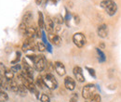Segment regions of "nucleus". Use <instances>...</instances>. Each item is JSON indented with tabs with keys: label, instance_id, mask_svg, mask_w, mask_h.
I'll list each match as a JSON object with an SVG mask.
<instances>
[{
	"label": "nucleus",
	"instance_id": "obj_1",
	"mask_svg": "<svg viewBox=\"0 0 121 102\" xmlns=\"http://www.w3.org/2000/svg\"><path fill=\"white\" fill-rule=\"evenodd\" d=\"M100 5L109 16H114L117 11V5L114 0H103Z\"/></svg>",
	"mask_w": 121,
	"mask_h": 102
},
{
	"label": "nucleus",
	"instance_id": "obj_2",
	"mask_svg": "<svg viewBox=\"0 0 121 102\" xmlns=\"http://www.w3.org/2000/svg\"><path fill=\"white\" fill-rule=\"evenodd\" d=\"M44 82H45L46 86L50 89V90H54L58 87V82L55 79V77L51 74V73H46L43 76Z\"/></svg>",
	"mask_w": 121,
	"mask_h": 102
},
{
	"label": "nucleus",
	"instance_id": "obj_3",
	"mask_svg": "<svg viewBox=\"0 0 121 102\" xmlns=\"http://www.w3.org/2000/svg\"><path fill=\"white\" fill-rule=\"evenodd\" d=\"M34 66L37 72H43L47 66V60H46L45 57L43 55H37L35 62H34Z\"/></svg>",
	"mask_w": 121,
	"mask_h": 102
},
{
	"label": "nucleus",
	"instance_id": "obj_4",
	"mask_svg": "<svg viewBox=\"0 0 121 102\" xmlns=\"http://www.w3.org/2000/svg\"><path fill=\"white\" fill-rule=\"evenodd\" d=\"M95 91H96V86L94 85H92V84L86 85L82 89V97L85 99H90L95 94Z\"/></svg>",
	"mask_w": 121,
	"mask_h": 102
},
{
	"label": "nucleus",
	"instance_id": "obj_5",
	"mask_svg": "<svg viewBox=\"0 0 121 102\" xmlns=\"http://www.w3.org/2000/svg\"><path fill=\"white\" fill-rule=\"evenodd\" d=\"M73 42L77 47H83L86 44V37L82 33H76L73 35Z\"/></svg>",
	"mask_w": 121,
	"mask_h": 102
},
{
	"label": "nucleus",
	"instance_id": "obj_6",
	"mask_svg": "<svg viewBox=\"0 0 121 102\" xmlns=\"http://www.w3.org/2000/svg\"><path fill=\"white\" fill-rule=\"evenodd\" d=\"M73 73L76 77V79L79 83H84L85 82V77L83 74V71L79 66H75L73 69Z\"/></svg>",
	"mask_w": 121,
	"mask_h": 102
},
{
	"label": "nucleus",
	"instance_id": "obj_7",
	"mask_svg": "<svg viewBox=\"0 0 121 102\" xmlns=\"http://www.w3.org/2000/svg\"><path fill=\"white\" fill-rule=\"evenodd\" d=\"M45 29L48 33H53L54 32V21L49 16H47L45 19Z\"/></svg>",
	"mask_w": 121,
	"mask_h": 102
},
{
	"label": "nucleus",
	"instance_id": "obj_8",
	"mask_svg": "<svg viewBox=\"0 0 121 102\" xmlns=\"http://www.w3.org/2000/svg\"><path fill=\"white\" fill-rule=\"evenodd\" d=\"M64 86L67 90H70V91H73L75 88H76V82L75 80L70 77V76H66L65 79H64Z\"/></svg>",
	"mask_w": 121,
	"mask_h": 102
},
{
	"label": "nucleus",
	"instance_id": "obj_9",
	"mask_svg": "<svg viewBox=\"0 0 121 102\" xmlns=\"http://www.w3.org/2000/svg\"><path fill=\"white\" fill-rule=\"evenodd\" d=\"M54 70L56 71V73H58V75H60V76H63L66 73L65 67L60 61H56L54 63Z\"/></svg>",
	"mask_w": 121,
	"mask_h": 102
},
{
	"label": "nucleus",
	"instance_id": "obj_10",
	"mask_svg": "<svg viewBox=\"0 0 121 102\" xmlns=\"http://www.w3.org/2000/svg\"><path fill=\"white\" fill-rule=\"evenodd\" d=\"M97 33H98V35H99L100 37H102V38L107 37L108 30H107L106 24H101V25H99V27L97 28Z\"/></svg>",
	"mask_w": 121,
	"mask_h": 102
},
{
	"label": "nucleus",
	"instance_id": "obj_11",
	"mask_svg": "<svg viewBox=\"0 0 121 102\" xmlns=\"http://www.w3.org/2000/svg\"><path fill=\"white\" fill-rule=\"evenodd\" d=\"M48 39L49 41L55 45H60L61 44V38H60V35L58 34H55V33H49L48 34Z\"/></svg>",
	"mask_w": 121,
	"mask_h": 102
},
{
	"label": "nucleus",
	"instance_id": "obj_12",
	"mask_svg": "<svg viewBox=\"0 0 121 102\" xmlns=\"http://www.w3.org/2000/svg\"><path fill=\"white\" fill-rule=\"evenodd\" d=\"M36 33H37V29L34 26H31V25H28L27 27V30H26V33L25 35L29 38H34L36 36Z\"/></svg>",
	"mask_w": 121,
	"mask_h": 102
},
{
	"label": "nucleus",
	"instance_id": "obj_13",
	"mask_svg": "<svg viewBox=\"0 0 121 102\" xmlns=\"http://www.w3.org/2000/svg\"><path fill=\"white\" fill-rule=\"evenodd\" d=\"M32 20H33V14H32V12L31 11H26L24 13V15L22 16V22L29 25L30 22L32 21Z\"/></svg>",
	"mask_w": 121,
	"mask_h": 102
},
{
	"label": "nucleus",
	"instance_id": "obj_14",
	"mask_svg": "<svg viewBox=\"0 0 121 102\" xmlns=\"http://www.w3.org/2000/svg\"><path fill=\"white\" fill-rule=\"evenodd\" d=\"M9 88L11 91L18 93V90H19V84H18L16 81H14V80L9 81Z\"/></svg>",
	"mask_w": 121,
	"mask_h": 102
},
{
	"label": "nucleus",
	"instance_id": "obj_15",
	"mask_svg": "<svg viewBox=\"0 0 121 102\" xmlns=\"http://www.w3.org/2000/svg\"><path fill=\"white\" fill-rule=\"evenodd\" d=\"M27 92H28V89L25 87L24 85L22 84H19V90H18V94L22 97H25L27 95Z\"/></svg>",
	"mask_w": 121,
	"mask_h": 102
},
{
	"label": "nucleus",
	"instance_id": "obj_16",
	"mask_svg": "<svg viewBox=\"0 0 121 102\" xmlns=\"http://www.w3.org/2000/svg\"><path fill=\"white\" fill-rule=\"evenodd\" d=\"M38 27L39 29L45 28V20L41 11H38Z\"/></svg>",
	"mask_w": 121,
	"mask_h": 102
},
{
	"label": "nucleus",
	"instance_id": "obj_17",
	"mask_svg": "<svg viewBox=\"0 0 121 102\" xmlns=\"http://www.w3.org/2000/svg\"><path fill=\"white\" fill-rule=\"evenodd\" d=\"M4 77H5V79H7V81H11V80H13L14 73L11 70H7L6 73H5Z\"/></svg>",
	"mask_w": 121,
	"mask_h": 102
},
{
	"label": "nucleus",
	"instance_id": "obj_18",
	"mask_svg": "<svg viewBox=\"0 0 121 102\" xmlns=\"http://www.w3.org/2000/svg\"><path fill=\"white\" fill-rule=\"evenodd\" d=\"M53 21H54V24H58V25H61L63 22H64V19L60 16V15H57L54 17L53 19Z\"/></svg>",
	"mask_w": 121,
	"mask_h": 102
},
{
	"label": "nucleus",
	"instance_id": "obj_19",
	"mask_svg": "<svg viewBox=\"0 0 121 102\" xmlns=\"http://www.w3.org/2000/svg\"><path fill=\"white\" fill-rule=\"evenodd\" d=\"M27 27H28V25H27V24H25V23H23V22H21V24L19 25V32H20L22 34L25 35Z\"/></svg>",
	"mask_w": 121,
	"mask_h": 102
},
{
	"label": "nucleus",
	"instance_id": "obj_20",
	"mask_svg": "<svg viewBox=\"0 0 121 102\" xmlns=\"http://www.w3.org/2000/svg\"><path fill=\"white\" fill-rule=\"evenodd\" d=\"M96 50H97V53H98V55H99V61H100V62H104L106 59L104 53L100 48H96Z\"/></svg>",
	"mask_w": 121,
	"mask_h": 102
},
{
	"label": "nucleus",
	"instance_id": "obj_21",
	"mask_svg": "<svg viewBox=\"0 0 121 102\" xmlns=\"http://www.w3.org/2000/svg\"><path fill=\"white\" fill-rule=\"evenodd\" d=\"M36 85H37L40 88H44L46 86L44 79H43L42 76H38V77L36 78Z\"/></svg>",
	"mask_w": 121,
	"mask_h": 102
},
{
	"label": "nucleus",
	"instance_id": "obj_22",
	"mask_svg": "<svg viewBox=\"0 0 121 102\" xmlns=\"http://www.w3.org/2000/svg\"><path fill=\"white\" fill-rule=\"evenodd\" d=\"M9 100V96L6 92L0 91V102H8Z\"/></svg>",
	"mask_w": 121,
	"mask_h": 102
},
{
	"label": "nucleus",
	"instance_id": "obj_23",
	"mask_svg": "<svg viewBox=\"0 0 121 102\" xmlns=\"http://www.w3.org/2000/svg\"><path fill=\"white\" fill-rule=\"evenodd\" d=\"M90 100H91V102H101L102 101V98H101V96L99 94H96L95 93L91 98H90Z\"/></svg>",
	"mask_w": 121,
	"mask_h": 102
},
{
	"label": "nucleus",
	"instance_id": "obj_24",
	"mask_svg": "<svg viewBox=\"0 0 121 102\" xmlns=\"http://www.w3.org/2000/svg\"><path fill=\"white\" fill-rule=\"evenodd\" d=\"M36 45H37V50H39L40 52H44L46 49H47L46 44H44L43 42H37Z\"/></svg>",
	"mask_w": 121,
	"mask_h": 102
},
{
	"label": "nucleus",
	"instance_id": "obj_25",
	"mask_svg": "<svg viewBox=\"0 0 121 102\" xmlns=\"http://www.w3.org/2000/svg\"><path fill=\"white\" fill-rule=\"evenodd\" d=\"M39 99H40L41 102H50L49 97H48V95H46V94H42V95L39 97Z\"/></svg>",
	"mask_w": 121,
	"mask_h": 102
},
{
	"label": "nucleus",
	"instance_id": "obj_26",
	"mask_svg": "<svg viewBox=\"0 0 121 102\" xmlns=\"http://www.w3.org/2000/svg\"><path fill=\"white\" fill-rule=\"evenodd\" d=\"M13 73H18V72H20L21 70H22V65L21 64H15L14 66H12L11 67V69H10Z\"/></svg>",
	"mask_w": 121,
	"mask_h": 102
},
{
	"label": "nucleus",
	"instance_id": "obj_27",
	"mask_svg": "<svg viewBox=\"0 0 121 102\" xmlns=\"http://www.w3.org/2000/svg\"><path fill=\"white\" fill-rule=\"evenodd\" d=\"M46 68H47V71L48 72V73H50V72H52L54 70V64H52L51 62H47Z\"/></svg>",
	"mask_w": 121,
	"mask_h": 102
},
{
	"label": "nucleus",
	"instance_id": "obj_28",
	"mask_svg": "<svg viewBox=\"0 0 121 102\" xmlns=\"http://www.w3.org/2000/svg\"><path fill=\"white\" fill-rule=\"evenodd\" d=\"M6 71H7V69H6L5 65L2 62H0V76H4Z\"/></svg>",
	"mask_w": 121,
	"mask_h": 102
},
{
	"label": "nucleus",
	"instance_id": "obj_29",
	"mask_svg": "<svg viewBox=\"0 0 121 102\" xmlns=\"http://www.w3.org/2000/svg\"><path fill=\"white\" fill-rule=\"evenodd\" d=\"M77 100H78V95L76 93L72 94V96L70 98V102H77Z\"/></svg>",
	"mask_w": 121,
	"mask_h": 102
},
{
	"label": "nucleus",
	"instance_id": "obj_30",
	"mask_svg": "<svg viewBox=\"0 0 121 102\" xmlns=\"http://www.w3.org/2000/svg\"><path fill=\"white\" fill-rule=\"evenodd\" d=\"M86 70L89 72V73L91 74L93 78H96V73H95L94 69H91V68H90V67H86Z\"/></svg>",
	"mask_w": 121,
	"mask_h": 102
},
{
	"label": "nucleus",
	"instance_id": "obj_31",
	"mask_svg": "<svg viewBox=\"0 0 121 102\" xmlns=\"http://www.w3.org/2000/svg\"><path fill=\"white\" fill-rule=\"evenodd\" d=\"M20 58H21V52H20V51H17V52H16V58H15V60L12 61V63H13V64H18V61L20 60Z\"/></svg>",
	"mask_w": 121,
	"mask_h": 102
},
{
	"label": "nucleus",
	"instance_id": "obj_32",
	"mask_svg": "<svg viewBox=\"0 0 121 102\" xmlns=\"http://www.w3.org/2000/svg\"><path fill=\"white\" fill-rule=\"evenodd\" d=\"M74 19H75V22H76V24H78V23H79V21H80L79 17H78L76 14H74Z\"/></svg>",
	"mask_w": 121,
	"mask_h": 102
},
{
	"label": "nucleus",
	"instance_id": "obj_33",
	"mask_svg": "<svg viewBox=\"0 0 121 102\" xmlns=\"http://www.w3.org/2000/svg\"><path fill=\"white\" fill-rule=\"evenodd\" d=\"M99 45H100V47H101L102 49H104V48L105 47V45H104V43H103V42H102V43H100Z\"/></svg>",
	"mask_w": 121,
	"mask_h": 102
},
{
	"label": "nucleus",
	"instance_id": "obj_34",
	"mask_svg": "<svg viewBox=\"0 0 121 102\" xmlns=\"http://www.w3.org/2000/svg\"><path fill=\"white\" fill-rule=\"evenodd\" d=\"M35 1L36 5H40V4L42 3V1H43V0H35Z\"/></svg>",
	"mask_w": 121,
	"mask_h": 102
}]
</instances>
